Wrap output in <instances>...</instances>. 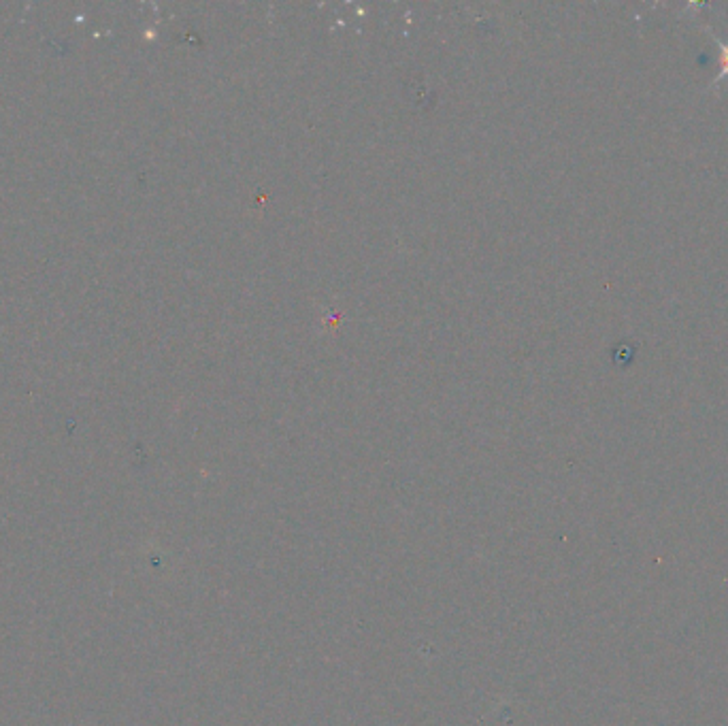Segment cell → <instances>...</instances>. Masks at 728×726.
<instances>
[{"instance_id": "1", "label": "cell", "mask_w": 728, "mask_h": 726, "mask_svg": "<svg viewBox=\"0 0 728 726\" xmlns=\"http://www.w3.org/2000/svg\"><path fill=\"white\" fill-rule=\"evenodd\" d=\"M724 77H728V45H722V73H720L718 81Z\"/></svg>"}]
</instances>
